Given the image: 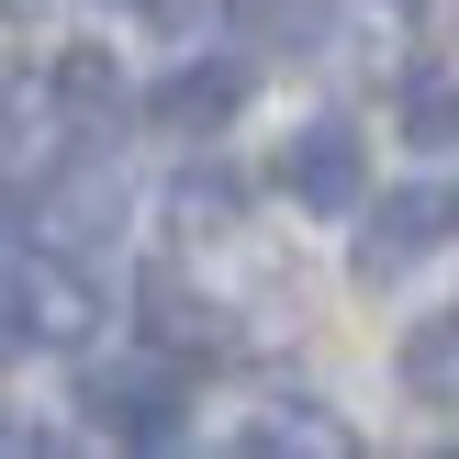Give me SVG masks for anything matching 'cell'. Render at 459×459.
<instances>
[{
    "instance_id": "52a82bcc",
    "label": "cell",
    "mask_w": 459,
    "mask_h": 459,
    "mask_svg": "<svg viewBox=\"0 0 459 459\" xmlns=\"http://www.w3.org/2000/svg\"><path fill=\"white\" fill-rule=\"evenodd\" d=\"M45 90H56V112H67L79 134H101L112 112H124V67H112V45H67Z\"/></svg>"
},
{
    "instance_id": "e0dca14e",
    "label": "cell",
    "mask_w": 459,
    "mask_h": 459,
    "mask_svg": "<svg viewBox=\"0 0 459 459\" xmlns=\"http://www.w3.org/2000/svg\"><path fill=\"white\" fill-rule=\"evenodd\" d=\"M0 12H22V0H0Z\"/></svg>"
},
{
    "instance_id": "9a60e30c",
    "label": "cell",
    "mask_w": 459,
    "mask_h": 459,
    "mask_svg": "<svg viewBox=\"0 0 459 459\" xmlns=\"http://www.w3.org/2000/svg\"><path fill=\"white\" fill-rule=\"evenodd\" d=\"M12 348H34V325H22V281L0 269V359H12Z\"/></svg>"
},
{
    "instance_id": "8992f818",
    "label": "cell",
    "mask_w": 459,
    "mask_h": 459,
    "mask_svg": "<svg viewBox=\"0 0 459 459\" xmlns=\"http://www.w3.org/2000/svg\"><path fill=\"white\" fill-rule=\"evenodd\" d=\"M236 448H247V459H291V448H314V459H348L359 437L325 415V403H303V393H291L281 415H247V426H236Z\"/></svg>"
},
{
    "instance_id": "277c9868",
    "label": "cell",
    "mask_w": 459,
    "mask_h": 459,
    "mask_svg": "<svg viewBox=\"0 0 459 459\" xmlns=\"http://www.w3.org/2000/svg\"><path fill=\"white\" fill-rule=\"evenodd\" d=\"M236 112H247V67L236 56H179L169 79L146 90V124L157 134H224Z\"/></svg>"
},
{
    "instance_id": "5bb4252c",
    "label": "cell",
    "mask_w": 459,
    "mask_h": 459,
    "mask_svg": "<svg viewBox=\"0 0 459 459\" xmlns=\"http://www.w3.org/2000/svg\"><path fill=\"white\" fill-rule=\"evenodd\" d=\"M34 224H45V213L12 191V179H0V269H22V258H34Z\"/></svg>"
},
{
    "instance_id": "2e32d148",
    "label": "cell",
    "mask_w": 459,
    "mask_h": 459,
    "mask_svg": "<svg viewBox=\"0 0 459 459\" xmlns=\"http://www.w3.org/2000/svg\"><path fill=\"white\" fill-rule=\"evenodd\" d=\"M0 146H12V67H0Z\"/></svg>"
},
{
    "instance_id": "30bf717a",
    "label": "cell",
    "mask_w": 459,
    "mask_h": 459,
    "mask_svg": "<svg viewBox=\"0 0 459 459\" xmlns=\"http://www.w3.org/2000/svg\"><path fill=\"white\" fill-rule=\"evenodd\" d=\"M146 336L169 359H191V348H224V325H213V303H191L179 281H146Z\"/></svg>"
},
{
    "instance_id": "5b68a950",
    "label": "cell",
    "mask_w": 459,
    "mask_h": 459,
    "mask_svg": "<svg viewBox=\"0 0 459 459\" xmlns=\"http://www.w3.org/2000/svg\"><path fill=\"white\" fill-rule=\"evenodd\" d=\"M12 281H22V325H34V348H79V336L101 325V291H90L79 258H45V247H34Z\"/></svg>"
},
{
    "instance_id": "3957f363",
    "label": "cell",
    "mask_w": 459,
    "mask_h": 459,
    "mask_svg": "<svg viewBox=\"0 0 459 459\" xmlns=\"http://www.w3.org/2000/svg\"><path fill=\"white\" fill-rule=\"evenodd\" d=\"M90 426L124 437V448H169V437H179V370H169V359L90 370Z\"/></svg>"
},
{
    "instance_id": "6da1fadb",
    "label": "cell",
    "mask_w": 459,
    "mask_h": 459,
    "mask_svg": "<svg viewBox=\"0 0 459 459\" xmlns=\"http://www.w3.org/2000/svg\"><path fill=\"white\" fill-rule=\"evenodd\" d=\"M281 191L303 202V213H359V202H370V146H359V124H303L281 146Z\"/></svg>"
},
{
    "instance_id": "9c48e42d",
    "label": "cell",
    "mask_w": 459,
    "mask_h": 459,
    "mask_svg": "<svg viewBox=\"0 0 459 459\" xmlns=\"http://www.w3.org/2000/svg\"><path fill=\"white\" fill-rule=\"evenodd\" d=\"M393 112H403V146H459V79L448 67H403Z\"/></svg>"
},
{
    "instance_id": "ba28073f",
    "label": "cell",
    "mask_w": 459,
    "mask_h": 459,
    "mask_svg": "<svg viewBox=\"0 0 459 459\" xmlns=\"http://www.w3.org/2000/svg\"><path fill=\"white\" fill-rule=\"evenodd\" d=\"M34 213H45V224H56V236H67V247H90V236H101V224H112V213H124V191H112V169H101V157H79V169H67V179H56V191H45V202H34Z\"/></svg>"
},
{
    "instance_id": "ac0fdd59",
    "label": "cell",
    "mask_w": 459,
    "mask_h": 459,
    "mask_svg": "<svg viewBox=\"0 0 459 459\" xmlns=\"http://www.w3.org/2000/svg\"><path fill=\"white\" fill-rule=\"evenodd\" d=\"M146 12H169V0H146Z\"/></svg>"
},
{
    "instance_id": "7a4b0ae2",
    "label": "cell",
    "mask_w": 459,
    "mask_h": 459,
    "mask_svg": "<svg viewBox=\"0 0 459 459\" xmlns=\"http://www.w3.org/2000/svg\"><path fill=\"white\" fill-rule=\"evenodd\" d=\"M448 213H459V202L437 191V179H415V191H381V202H370V224H359V281L393 291L403 269H415L426 247L448 236Z\"/></svg>"
},
{
    "instance_id": "8fae6325",
    "label": "cell",
    "mask_w": 459,
    "mask_h": 459,
    "mask_svg": "<svg viewBox=\"0 0 459 459\" xmlns=\"http://www.w3.org/2000/svg\"><path fill=\"white\" fill-rule=\"evenodd\" d=\"M169 213H179V236H224V224L247 213V179H236V169H191V179L169 191Z\"/></svg>"
},
{
    "instance_id": "7c38bea8",
    "label": "cell",
    "mask_w": 459,
    "mask_h": 459,
    "mask_svg": "<svg viewBox=\"0 0 459 459\" xmlns=\"http://www.w3.org/2000/svg\"><path fill=\"white\" fill-rule=\"evenodd\" d=\"M224 22L247 45H314L325 34V0H224Z\"/></svg>"
},
{
    "instance_id": "4fadbf2b",
    "label": "cell",
    "mask_w": 459,
    "mask_h": 459,
    "mask_svg": "<svg viewBox=\"0 0 459 459\" xmlns=\"http://www.w3.org/2000/svg\"><path fill=\"white\" fill-rule=\"evenodd\" d=\"M403 381H426V393H448V381H459V314L415 325V348H403Z\"/></svg>"
}]
</instances>
